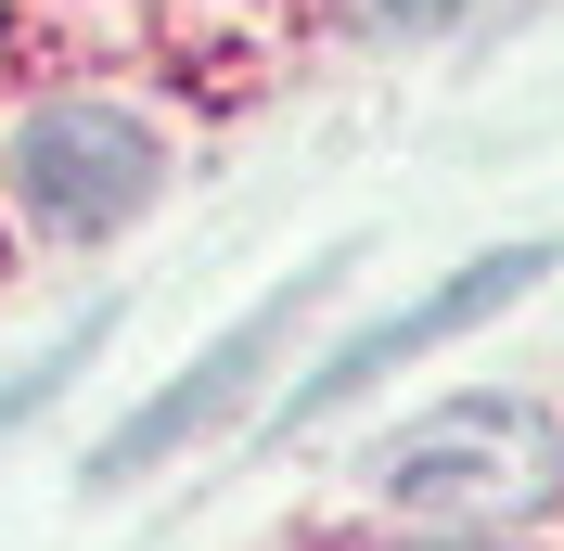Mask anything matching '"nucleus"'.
Masks as SVG:
<instances>
[{
	"label": "nucleus",
	"mask_w": 564,
	"mask_h": 551,
	"mask_svg": "<svg viewBox=\"0 0 564 551\" xmlns=\"http://www.w3.org/2000/svg\"><path fill=\"white\" fill-rule=\"evenodd\" d=\"M347 13H359L372 39H423V26H449L462 0H347Z\"/></svg>",
	"instance_id": "obj_6"
},
{
	"label": "nucleus",
	"mask_w": 564,
	"mask_h": 551,
	"mask_svg": "<svg viewBox=\"0 0 564 551\" xmlns=\"http://www.w3.org/2000/svg\"><path fill=\"white\" fill-rule=\"evenodd\" d=\"M104 334H116V309H90V321H65L52 346H26V359L0 372V436H26V423L52 411V398H65V385L90 372V359H104Z\"/></svg>",
	"instance_id": "obj_5"
},
{
	"label": "nucleus",
	"mask_w": 564,
	"mask_h": 551,
	"mask_svg": "<svg viewBox=\"0 0 564 551\" xmlns=\"http://www.w3.org/2000/svg\"><path fill=\"white\" fill-rule=\"evenodd\" d=\"M372 487L423 526H500V514H539L564 487V436H552V411L475 385V398H436V411L398 423L372 449Z\"/></svg>",
	"instance_id": "obj_1"
},
{
	"label": "nucleus",
	"mask_w": 564,
	"mask_h": 551,
	"mask_svg": "<svg viewBox=\"0 0 564 551\" xmlns=\"http://www.w3.org/2000/svg\"><path fill=\"white\" fill-rule=\"evenodd\" d=\"M552 270H564V244H488V257H462L436 295H411V309H386V321H359V334L334 346L308 385H295V423H334L347 398H372L398 359H423V346H449V334H475V321H500L513 295H539Z\"/></svg>",
	"instance_id": "obj_3"
},
{
	"label": "nucleus",
	"mask_w": 564,
	"mask_h": 551,
	"mask_svg": "<svg viewBox=\"0 0 564 551\" xmlns=\"http://www.w3.org/2000/svg\"><path fill=\"white\" fill-rule=\"evenodd\" d=\"M0 180H13V206H26L39 244H116L167 193V141L141 129L129 104H39L0 141Z\"/></svg>",
	"instance_id": "obj_2"
},
{
	"label": "nucleus",
	"mask_w": 564,
	"mask_h": 551,
	"mask_svg": "<svg viewBox=\"0 0 564 551\" xmlns=\"http://www.w3.org/2000/svg\"><path fill=\"white\" fill-rule=\"evenodd\" d=\"M308 295H321V270H308V282H282V295H257V309L231 321V334H218L206 359H193V372H167V385H154V398H141V411L116 423L104 449H90V487H141L154 462H180V449H206L218 423H231V411L257 398V372H270V346L295 334V309H308Z\"/></svg>",
	"instance_id": "obj_4"
},
{
	"label": "nucleus",
	"mask_w": 564,
	"mask_h": 551,
	"mask_svg": "<svg viewBox=\"0 0 564 551\" xmlns=\"http://www.w3.org/2000/svg\"><path fill=\"white\" fill-rule=\"evenodd\" d=\"M436 551H500V539H475V526H462V539H436Z\"/></svg>",
	"instance_id": "obj_7"
}]
</instances>
